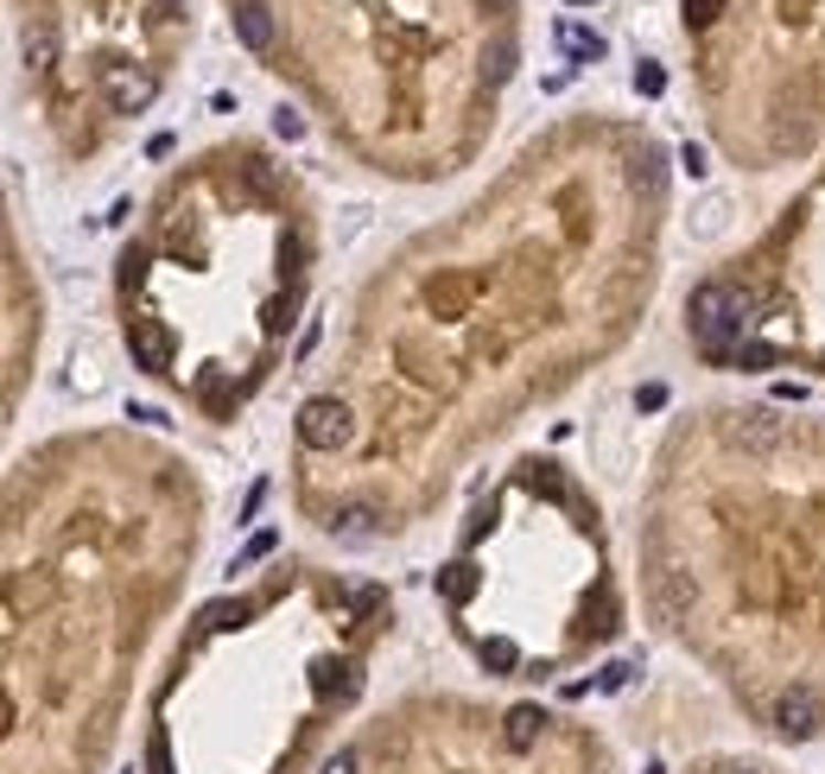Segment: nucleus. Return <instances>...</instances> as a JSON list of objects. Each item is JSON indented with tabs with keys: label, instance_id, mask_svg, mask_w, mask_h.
Segmentation results:
<instances>
[{
	"label": "nucleus",
	"instance_id": "nucleus-1",
	"mask_svg": "<svg viewBox=\"0 0 825 774\" xmlns=\"http://www.w3.org/2000/svg\"><path fill=\"white\" fill-rule=\"evenodd\" d=\"M686 311H693V336L705 343V356H730V343H743L749 331V299L724 280H705Z\"/></svg>",
	"mask_w": 825,
	"mask_h": 774
},
{
	"label": "nucleus",
	"instance_id": "nucleus-2",
	"mask_svg": "<svg viewBox=\"0 0 825 774\" xmlns=\"http://www.w3.org/2000/svg\"><path fill=\"white\" fill-rule=\"evenodd\" d=\"M350 432H356V426H350V407L331 400V394H318V400L299 407V444H306V451H343Z\"/></svg>",
	"mask_w": 825,
	"mask_h": 774
},
{
	"label": "nucleus",
	"instance_id": "nucleus-3",
	"mask_svg": "<svg viewBox=\"0 0 825 774\" xmlns=\"http://www.w3.org/2000/svg\"><path fill=\"white\" fill-rule=\"evenodd\" d=\"M103 89H108V103H115V115H140V108L159 96V83L147 77V71H103Z\"/></svg>",
	"mask_w": 825,
	"mask_h": 774
},
{
	"label": "nucleus",
	"instance_id": "nucleus-4",
	"mask_svg": "<svg viewBox=\"0 0 825 774\" xmlns=\"http://www.w3.org/2000/svg\"><path fill=\"white\" fill-rule=\"evenodd\" d=\"M774 723L788 730V737H813L825 723V711H819V698H813V686H794V692L774 705Z\"/></svg>",
	"mask_w": 825,
	"mask_h": 774
},
{
	"label": "nucleus",
	"instance_id": "nucleus-5",
	"mask_svg": "<svg viewBox=\"0 0 825 774\" xmlns=\"http://www.w3.org/2000/svg\"><path fill=\"white\" fill-rule=\"evenodd\" d=\"M235 39H242L248 52H274V13H267L260 0H242V7H235Z\"/></svg>",
	"mask_w": 825,
	"mask_h": 774
},
{
	"label": "nucleus",
	"instance_id": "nucleus-6",
	"mask_svg": "<svg viewBox=\"0 0 825 774\" xmlns=\"http://www.w3.org/2000/svg\"><path fill=\"white\" fill-rule=\"evenodd\" d=\"M540 730H546L540 705H521V711H508V749H515V755H527V749L540 743Z\"/></svg>",
	"mask_w": 825,
	"mask_h": 774
},
{
	"label": "nucleus",
	"instance_id": "nucleus-7",
	"mask_svg": "<svg viewBox=\"0 0 825 774\" xmlns=\"http://www.w3.org/2000/svg\"><path fill=\"white\" fill-rule=\"evenodd\" d=\"M566 45H571L578 57H597V52H603V39H597V32H578V26H566Z\"/></svg>",
	"mask_w": 825,
	"mask_h": 774
},
{
	"label": "nucleus",
	"instance_id": "nucleus-8",
	"mask_svg": "<svg viewBox=\"0 0 825 774\" xmlns=\"http://www.w3.org/2000/svg\"><path fill=\"white\" fill-rule=\"evenodd\" d=\"M661 64H642V71H635V89H642V96H661Z\"/></svg>",
	"mask_w": 825,
	"mask_h": 774
},
{
	"label": "nucleus",
	"instance_id": "nucleus-9",
	"mask_svg": "<svg viewBox=\"0 0 825 774\" xmlns=\"http://www.w3.org/2000/svg\"><path fill=\"white\" fill-rule=\"evenodd\" d=\"M267 552H274V534H255V540H248V552H242L235 566H255V559H267Z\"/></svg>",
	"mask_w": 825,
	"mask_h": 774
},
{
	"label": "nucleus",
	"instance_id": "nucleus-10",
	"mask_svg": "<svg viewBox=\"0 0 825 774\" xmlns=\"http://www.w3.org/2000/svg\"><path fill=\"white\" fill-rule=\"evenodd\" d=\"M635 407H642V413H661V407H667V387H642Z\"/></svg>",
	"mask_w": 825,
	"mask_h": 774
},
{
	"label": "nucleus",
	"instance_id": "nucleus-11",
	"mask_svg": "<svg viewBox=\"0 0 825 774\" xmlns=\"http://www.w3.org/2000/svg\"><path fill=\"white\" fill-rule=\"evenodd\" d=\"M324 774H356V749H343V755H336V762H331Z\"/></svg>",
	"mask_w": 825,
	"mask_h": 774
},
{
	"label": "nucleus",
	"instance_id": "nucleus-12",
	"mask_svg": "<svg viewBox=\"0 0 825 774\" xmlns=\"http://www.w3.org/2000/svg\"><path fill=\"white\" fill-rule=\"evenodd\" d=\"M159 13H184V0H159Z\"/></svg>",
	"mask_w": 825,
	"mask_h": 774
}]
</instances>
